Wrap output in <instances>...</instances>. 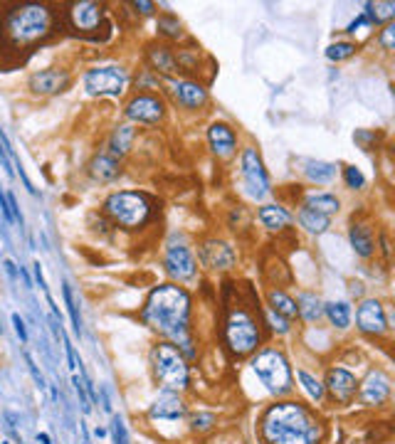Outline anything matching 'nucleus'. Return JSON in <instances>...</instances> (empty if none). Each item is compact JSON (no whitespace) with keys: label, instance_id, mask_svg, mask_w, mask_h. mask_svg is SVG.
<instances>
[{"label":"nucleus","instance_id":"nucleus-38","mask_svg":"<svg viewBox=\"0 0 395 444\" xmlns=\"http://www.w3.org/2000/svg\"><path fill=\"white\" fill-rule=\"evenodd\" d=\"M112 434H114V444H129L127 427H124V419L119 417V414L112 417Z\"/></svg>","mask_w":395,"mask_h":444},{"label":"nucleus","instance_id":"nucleus-21","mask_svg":"<svg viewBox=\"0 0 395 444\" xmlns=\"http://www.w3.org/2000/svg\"><path fill=\"white\" fill-rule=\"evenodd\" d=\"M119 173H122V166H119L117 158H112L109 153H99V156H94L89 161V176H91V181H96V183L117 181Z\"/></svg>","mask_w":395,"mask_h":444},{"label":"nucleus","instance_id":"nucleus-16","mask_svg":"<svg viewBox=\"0 0 395 444\" xmlns=\"http://www.w3.org/2000/svg\"><path fill=\"white\" fill-rule=\"evenodd\" d=\"M168 86H171L173 99L181 106H186V109H200L208 101V89L193 79H171Z\"/></svg>","mask_w":395,"mask_h":444},{"label":"nucleus","instance_id":"nucleus-34","mask_svg":"<svg viewBox=\"0 0 395 444\" xmlns=\"http://www.w3.org/2000/svg\"><path fill=\"white\" fill-rule=\"evenodd\" d=\"M62 296H65L67 311H70V318H72V328H75V333H77V336H82V316H79V308H77L75 294H72L70 284H62Z\"/></svg>","mask_w":395,"mask_h":444},{"label":"nucleus","instance_id":"nucleus-6","mask_svg":"<svg viewBox=\"0 0 395 444\" xmlns=\"http://www.w3.org/2000/svg\"><path fill=\"white\" fill-rule=\"evenodd\" d=\"M252 373L259 378V383L269 390L272 395H287L292 390V370L289 363L279 351L267 348L259 351L252 358Z\"/></svg>","mask_w":395,"mask_h":444},{"label":"nucleus","instance_id":"nucleus-11","mask_svg":"<svg viewBox=\"0 0 395 444\" xmlns=\"http://www.w3.org/2000/svg\"><path fill=\"white\" fill-rule=\"evenodd\" d=\"M356 323L368 336H383L388 331V316H385L383 303L378 299H363L356 311Z\"/></svg>","mask_w":395,"mask_h":444},{"label":"nucleus","instance_id":"nucleus-15","mask_svg":"<svg viewBox=\"0 0 395 444\" xmlns=\"http://www.w3.org/2000/svg\"><path fill=\"white\" fill-rule=\"evenodd\" d=\"M390 395V378L383 370H370L358 388V398L365 407H380Z\"/></svg>","mask_w":395,"mask_h":444},{"label":"nucleus","instance_id":"nucleus-8","mask_svg":"<svg viewBox=\"0 0 395 444\" xmlns=\"http://www.w3.org/2000/svg\"><path fill=\"white\" fill-rule=\"evenodd\" d=\"M127 81L122 67H96L84 74V89L91 96H119L127 89Z\"/></svg>","mask_w":395,"mask_h":444},{"label":"nucleus","instance_id":"nucleus-47","mask_svg":"<svg viewBox=\"0 0 395 444\" xmlns=\"http://www.w3.org/2000/svg\"><path fill=\"white\" fill-rule=\"evenodd\" d=\"M62 341H65V351H67V363H70V370H77V358H75V348H72L70 341L62 336Z\"/></svg>","mask_w":395,"mask_h":444},{"label":"nucleus","instance_id":"nucleus-19","mask_svg":"<svg viewBox=\"0 0 395 444\" xmlns=\"http://www.w3.org/2000/svg\"><path fill=\"white\" fill-rule=\"evenodd\" d=\"M148 417L151 419H166V422H176V419L186 417V405H183V400L178 398L176 393L163 390V393L158 395L156 403L151 405V410H148Z\"/></svg>","mask_w":395,"mask_h":444},{"label":"nucleus","instance_id":"nucleus-12","mask_svg":"<svg viewBox=\"0 0 395 444\" xmlns=\"http://www.w3.org/2000/svg\"><path fill=\"white\" fill-rule=\"evenodd\" d=\"M166 114V106L156 94H136L127 104V117L138 124H158Z\"/></svg>","mask_w":395,"mask_h":444},{"label":"nucleus","instance_id":"nucleus-46","mask_svg":"<svg viewBox=\"0 0 395 444\" xmlns=\"http://www.w3.org/2000/svg\"><path fill=\"white\" fill-rule=\"evenodd\" d=\"M131 6L136 8V13H141V15H153V11H156L153 3H143V0H136V3H131Z\"/></svg>","mask_w":395,"mask_h":444},{"label":"nucleus","instance_id":"nucleus-44","mask_svg":"<svg viewBox=\"0 0 395 444\" xmlns=\"http://www.w3.org/2000/svg\"><path fill=\"white\" fill-rule=\"evenodd\" d=\"M25 360H27V368H30L32 378H35L37 388H47V385H45V378H42V373L37 370V365H35V360H32V355H30V353H25Z\"/></svg>","mask_w":395,"mask_h":444},{"label":"nucleus","instance_id":"nucleus-20","mask_svg":"<svg viewBox=\"0 0 395 444\" xmlns=\"http://www.w3.org/2000/svg\"><path fill=\"white\" fill-rule=\"evenodd\" d=\"M208 143L215 156L220 158L233 156L235 148H238V138H235V131L228 124H213V126L208 129Z\"/></svg>","mask_w":395,"mask_h":444},{"label":"nucleus","instance_id":"nucleus-9","mask_svg":"<svg viewBox=\"0 0 395 444\" xmlns=\"http://www.w3.org/2000/svg\"><path fill=\"white\" fill-rule=\"evenodd\" d=\"M240 166H242V181H245V188L250 190V195L262 200L264 195L272 192V188H269V176L267 171H264V163L262 158H259L257 148L252 146L245 148L242 158H240Z\"/></svg>","mask_w":395,"mask_h":444},{"label":"nucleus","instance_id":"nucleus-2","mask_svg":"<svg viewBox=\"0 0 395 444\" xmlns=\"http://www.w3.org/2000/svg\"><path fill=\"white\" fill-rule=\"evenodd\" d=\"M262 437L267 444H319L321 422L299 403H277L262 414Z\"/></svg>","mask_w":395,"mask_h":444},{"label":"nucleus","instance_id":"nucleus-45","mask_svg":"<svg viewBox=\"0 0 395 444\" xmlns=\"http://www.w3.org/2000/svg\"><path fill=\"white\" fill-rule=\"evenodd\" d=\"M0 212H3V217H6L8 225H13V212H11V205H8V197L3 190H0Z\"/></svg>","mask_w":395,"mask_h":444},{"label":"nucleus","instance_id":"nucleus-1","mask_svg":"<svg viewBox=\"0 0 395 444\" xmlns=\"http://www.w3.org/2000/svg\"><path fill=\"white\" fill-rule=\"evenodd\" d=\"M141 321L161 336L173 339L188 355H193V344L188 336V331H190V294L183 287L161 284V287L151 289L141 308Z\"/></svg>","mask_w":395,"mask_h":444},{"label":"nucleus","instance_id":"nucleus-39","mask_svg":"<svg viewBox=\"0 0 395 444\" xmlns=\"http://www.w3.org/2000/svg\"><path fill=\"white\" fill-rule=\"evenodd\" d=\"M215 424V417L213 414H208V412H200V414H195V417L190 419V427L195 429V432H205V429H210Z\"/></svg>","mask_w":395,"mask_h":444},{"label":"nucleus","instance_id":"nucleus-17","mask_svg":"<svg viewBox=\"0 0 395 444\" xmlns=\"http://www.w3.org/2000/svg\"><path fill=\"white\" fill-rule=\"evenodd\" d=\"M326 388H329L334 403L349 405L356 398L358 383H356V378L346 368H331L329 375H326Z\"/></svg>","mask_w":395,"mask_h":444},{"label":"nucleus","instance_id":"nucleus-31","mask_svg":"<svg viewBox=\"0 0 395 444\" xmlns=\"http://www.w3.org/2000/svg\"><path fill=\"white\" fill-rule=\"evenodd\" d=\"M324 313L336 328H349L351 323V306L346 301H331L324 306Z\"/></svg>","mask_w":395,"mask_h":444},{"label":"nucleus","instance_id":"nucleus-50","mask_svg":"<svg viewBox=\"0 0 395 444\" xmlns=\"http://www.w3.org/2000/svg\"><path fill=\"white\" fill-rule=\"evenodd\" d=\"M37 442H40V444H52V439H50V434L40 432V434H37Z\"/></svg>","mask_w":395,"mask_h":444},{"label":"nucleus","instance_id":"nucleus-41","mask_svg":"<svg viewBox=\"0 0 395 444\" xmlns=\"http://www.w3.org/2000/svg\"><path fill=\"white\" fill-rule=\"evenodd\" d=\"M393 40H395V27L393 25H385L383 27V32H380V37H378V42L383 45V50H393Z\"/></svg>","mask_w":395,"mask_h":444},{"label":"nucleus","instance_id":"nucleus-13","mask_svg":"<svg viewBox=\"0 0 395 444\" xmlns=\"http://www.w3.org/2000/svg\"><path fill=\"white\" fill-rule=\"evenodd\" d=\"M102 6L99 3H91V0H79V3H72L67 8V20H70L72 30L91 32L102 25Z\"/></svg>","mask_w":395,"mask_h":444},{"label":"nucleus","instance_id":"nucleus-49","mask_svg":"<svg viewBox=\"0 0 395 444\" xmlns=\"http://www.w3.org/2000/svg\"><path fill=\"white\" fill-rule=\"evenodd\" d=\"M6 272H8V274H11V277H13V279H15V277H18V269H15V264H13V262H11V259H6Z\"/></svg>","mask_w":395,"mask_h":444},{"label":"nucleus","instance_id":"nucleus-36","mask_svg":"<svg viewBox=\"0 0 395 444\" xmlns=\"http://www.w3.org/2000/svg\"><path fill=\"white\" fill-rule=\"evenodd\" d=\"M158 32L166 37H181V22L173 15H161L158 18Z\"/></svg>","mask_w":395,"mask_h":444},{"label":"nucleus","instance_id":"nucleus-48","mask_svg":"<svg viewBox=\"0 0 395 444\" xmlns=\"http://www.w3.org/2000/svg\"><path fill=\"white\" fill-rule=\"evenodd\" d=\"M32 269H35V282L40 284V289L47 294V282H45V274H42V264L35 262V264H32Z\"/></svg>","mask_w":395,"mask_h":444},{"label":"nucleus","instance_id":"nucleus-24","mask_svg":"<svg viewBox=\"0 0 395 444\" xmlns=\"http://www.w3.org/2000/svg\"><path fill=\"white\" fill-rule=\"evenodd\" d=\"M351 247H354V252L358 254V257H370L373 254V235H370V230L365 228V225H351Z\"/></svg>","mask_w":395,"mask_h":444},{"label":"nucleus","instance_id":"nucleus-35","mask_svg":"<svg viewBox=\"0 0 395 444\" xmlns=\"http://www.w3.org/2000/svg\"><path fill=\"white\" fill-rule=\"evenodd\" d=\"M354 55H356L354 42H334V45L326 47V57H329L331 62H344Z\"/></svg>","mask_w":395,"mask_h":444},{"label":"nucleus","instance_id":"nucleus-7","mask_svg":"<svg viewBox=\"0 0 395 444\" xmlns=\"http://www.w3.org/2000/svg\"><path fill=\"white\" fill-rule=\"evenodd\" d=\"M225 344H228L230 353L242 358L250 355L259 346V326L247 311L238 308L228 316L225 323Z\"/></svg>","mask_w":395,"mask_h":444},{"label":"nucleus","instance_id":"nucleus-25","mask_svg":"<svg viewBox=\"0 0 395 444\" xmlns=\"http://www.w3.org/2000/svg\"><path fill=\"white\" fill-rule=\"evenodd\" d=\"M148 62H151L153 70L166 72V74H171V72H176V70H178L176 55H173V52L168 50V47H161V45L148 47Z\"/></svg>","mask_w":395,"mask_h":444},{"label":"nucleus","instance_id":"nucleus-28","mask_svg":"<svg viewBox=\"0 0 395 444\" xmlns=\"http://www.w3.org/2000/svg\"><path fill=\"white\" fill-rule=\"evenodd\" d=\"M299 225L311 235H324L326 230H329L331 220L326 215H321V212H314V210H309V207H302L299 210Z\"/></svg>","mask_w":395,"mask_h":444},{"label":"nucleus","instance_id":"nucleus-4","mask_svg":"<svg viewBox=\"0 0 395 444\" xmlns=\"http://www.w3.org/2000/svg\"><path fill=\"white\" fill-rule=\"evenodd\" d=\"M104 212L124 230H141L151 220L153 205L148 195L134 190H119L104 200Z\"/></svg>","mask_w":395,"mask_h":444},{"label":"nucleus","instance_id":"nucleus-27","mask_svg":"<svg viewBox=\"0 0 395 444\" xmlns=\"http://www.w3.org/2000/svg\"><path fill=\"white\" fill-rule=\"evenodd\" d=\"M339 197L336 195H331V192H309L306 195V205L304 207H309V210H314V212H321V215H334V212H339Z\"/></svg>","mask_w":395,"mask_h":444},{"label":"nucleus","instance_id":"nucleus-43","mask_svg":"<svg viewBox=\"0 0 395 444\" xmlns=\"http://www.w3.org/2000/svg\"><path fill=\"white\" fill-rule=\"evenodd\" d=\"M13 326H15V333H18V339L22 341V344H27V328H25V321L20 318V313H13Z\"/></svg>","mask_w":395,"mask_h":444},{"label":"nucleus","instance_id":"nucleus-3","mask_svg":"<svg viewBox=\"0 0 395 444\" xmlns=\"http://www.w3.org/2000/svg\"><path fill=\"white\" fill-rule=\"evenodd\" d=\"M52 22L55 18L47 6H37V3L15 6L6 18V35L15 47H27L50 35Z\"/></svg>","mask_w":395,"mask_h":444},{"label":"nucleus","instance_id":"nucleus-10","mask_svg":"<svg viewBox=\"0 0 395 444\" xmlns=\"http://www.w3.org/2000/svg\"><path fill=\"white\" fill-rule=\"evenodd\" d=\"M72 84V77L67 70H40V72H32L30 79H27V89L37 96H52V94H60L65 91L67 86Z\"/></svg>","mask_w":395,"mask_h":444},{"label":"nucleus","instance_id":"nucleus-22","mask_svg":"<svg viewBox=\"0 0 395 444\" xmlns=\"http://www.w3.org/2000/svg\"><path fill=\"white\" fill-rule=\"evenodd\" d=\"M257 217H259V222H262L264 228L272 230V233L284 230L289 222H292V215H289V212L284 210L282 205H264V207H259Z\"/></svg>","mask_w":395,"mask_h":444},{"label":"nucleus","instance_id":"nucleus-5","mask_svg":"<svg viewBox=\"0 0 395 444\" xmlns=\"http://www.w3.org/2000/svg\"><path fill=\"white\" fill-rule=\"evenodd\" d=\"M151 365L156 380L166 390L176 393V390L188 388V365L183 358L181 348L173 344H156V348L151 351Z\"/></svg>","mask_w":395,"mask_h":444},{"label":"nucleus","instance_id":"nucleus-42","mask_svg":"<svg viewBox=\"0 0 395 444\" xmlns=\"http://www.w3.org/2000/svg\"><path fill=\"white\" fill-rule=\"evenodd\" d=\"M72 383H75V390H77V395H79V405L84 407V412H89V398H86L84 383H82V380L77 378V375H75V380H72Z\"/></svg>","mask_w":395,"mask_h":444},{"label":"nucleus","instance_id":"nucleus-30","mask_svg":"<svg viewBox=\"0 0 395 444\" xmlns=\"http://www.w3.org/2000/svg\"><path fill=\"white\" fill-rule=\"evenodd\" d=\"M304 173L316 183H331L336 178V166L334 163H324V161H306L304 163Z\"/></svg>","mask_w":395,"mask_h":444},{"label":"nucleus","instance_id":"nucleus-37","mask_svg":"<svg viewBox=\"0 0 395 444\" xmlns=\"http://www.w3.org/2000/svg\"><path fill=\"white\" fill-rule=\"evenodd\" d=\"M344 178H346V185H349L351 190H361V188L365 185L363 173H361L356 166H349V168H346V171H344Z\"/></svg>","mask_w":395,"mask_h":444},{"label":"nucleus","instance_id":"nucleus-18","mask_svg":"<svg viewBox=\"0 0 395 444\" xmlns=\"http://www.w3.org/2000/svg\"><path fill=\"white\" fill-rule=\"evenodd\" d=\"M200 259H203L205 267L210 269H230L238 262V254L230 247L228 242H220V240H210L200 247Z\"/></svg>","mask_w":395,"mask_h":444},{"label":"nucleus","instance_id":"nucleus-40","mask_svg":"<svg viewBox=\"0 0 395 444\" xmlns=\"http://www.w3.org/2000/svg\"><path fill=\"white\" fill-rule=\"evenodd\" d=\"M267 318H269V326H272V331H277V333H289V321H287L284 316H279V313L269 311V313H267Z\"/></svg>","mask_w":395,"mask_h":444},{"label":"nucleus","instance_id":"nucleus-26","mask_svg":"<svg viewBox=\"0 0 395 444\" xmlns=\"http://www.w3.org/2000/svg\"><path fill=\"white\" fill-rule=\"evenodd\" d=\"M269 311L279 313V316H284L289 321V318H297L299 316V311H297V301H294L292 296H287V294L282 292V289H272L269 292Z\"/></svg>","mask_w":395,"mask_h":444},{"label":"nucleus","instance_id":"nucleus-33","mask_svg":"<svg viewBox=\"0 0 395 444\" xmlns=\"http://www.w3.org/2000/svg\"><path fill=\"white\" fill-rule=\"evenodd\" d=\"M297 378H299L304 393L309 395L314 403H321V400H324V385H321L319 380L314 378V375H309L306 370H297Z\"/></svg>","mask_w":395,"mask_h":444},{"label":"nucleus","instance_id":"nucleus-29","mask_svg":"<svg viewBox=\"0 0 395 444\" xmlns=\"http://www.w3.org/2000/svg\"><path fill=\"white\" fill-rule=\"evenodd\" d=\"M297 311H299V316L304 318V321L314 323V321H319V318H321L324 306H321V301H319V296H316V294L306 292V294H302L299 301H297Z\"/></svg>","mask_w":395,"mask_h":444},{"label":"nucleus","instance_id":"nucleus-14","mask_svg":"<svg viewBox=\"0 0 395 444\" xmlns=\"http://www.w3.org/2000/svg\"><path fill=\"white\" fill-rule=\"evenodd\" d=\"M163 267H166V272L171 274L173 279H178V282H190V279H195V274H198L195 257H193L190 249L183 247V244L168 247L166 259H163Z\"/></svg>","mask_w":395,"mask_h":444},{"label":"nucleus","instance_id":"nucleus-51","mask_svg":"<svg viewBox=\"0 0 395 444\" xmlns=\"http://www.w3.org/2000/svg\"><path fill=\"white\" fill-rule=\"evenodd\" d=\"M0 444H8V442H0Z\"/></svg>","mask_w":395,"mask_h":444},{"label":"nucleus","instance_id":"nucleus-32","mask_svg":"<svg viewBox=\"0 0 395 444\" xmlns=\"http://www.w3.org/2000/svg\"><path fill=\"white\" fill-rule=\"evenodd\" d=\"M363 15L368 18L370 25H380L395 15V3H368Z\"/></svg>","mask_w":395,"mask_h":444},{"label":"nucleus","instance_id":"nucleus-23","mask_svg":"<svg viewBox=\"0 0 395 444\" xmlns=\"http://www.w3.org/2000/svg\"><path fill=\"white\" fill-rule=\"evenodd\" d=\"M134 138H136V129L134 126H119L114 129L112 138H109V151H112V158H122L129 153V148H131Z\"/></svg>","mask_w":395,"mask_h":444}]
</instances>
